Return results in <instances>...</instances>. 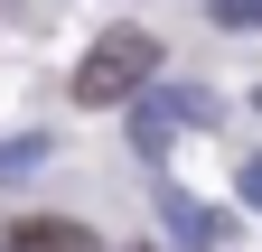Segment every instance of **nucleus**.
<instances>
[{"label":"nucleus","instance_id":"f257e3e1","mask_svg":"<svg viewBox=\"0 0 262 252\" xmlns=\"http://www.w3.org/2000/svg\"><path fill=\"white\" fill-rule=\"evenodd\" d=\"M159 75V38L150 28H103V38L84 47V66H75V103H131V93H150Z\"/></svg>","mask_w":262,"mask_h":252},{"label":"nucleus","instance_id":"7ed1b4c3","mask_svg":"<svg viewBox=\"0 0 262 252\" xmlns=\"http://www.w3.org/2000/svg\"><path fill=\"white\" fill-rule=\"evenodd\" d=\"M0 252H94L84 224H56V215H38V224H10L0 234Z\"/></svg>","mask_w":262,"mask_h":252},{"label":"nucleus","instance_id":"423d86ee","mask_svg":"<svg viewBox=\"0 0 262 252\" xmlns=\"http://www.w3.org/2000/svg\"><path fill=\"white\" fill-rule=\"evenodd\" d=\"M206 10H215L225 28H262V0H206Z\"/></svg>","mask_w":262,"mask_h":252},{"label":"nucleus","instance_id":"f03ea898","mask_svg":"<svg viewBox=\"0 0 262 252\" xmlns=\"http://www.w3.org/2000/svg\"><path fill=\"white\" fill-rule=\"evenodd\" d=\"M206 112H215V93H196V84L141 93V112H131V149H141V159H169V121H206Z\"/></svg>","mask_w":262,"mask_h":252},{"label":"nucleus","instance_id":"39448f33","mask_svg":"<svg viewBox=\"0 0 262 252\" xmlns=\"http://www.w3.org/2000/svg\"><path fill=\"white\" fill-rule=\"evenodd\" d=\"M47 159V140H0V178H19V168H38Z\"/></svg>","mask_w":262,"mask_h":252},{"label":"nucleus","instance_id":"20e7f679","mask_svg":"<svg viewBox=\"0 0 262 252\" xmlns=\"http://www.w3.org/2000/svg\"><path fill=\"white\" fill-rule=\"evenodd\" d=\"M159 215H169V234H178L187 252H206V243H215V215L196 206V196H159Z\"/></svg>","mask_w":262,"mask_h":252},{"label":"nucleus","instance_id":"0eeeda50","mask_svg":"<svg viewBox=\"0 0 262 252\" xmlns=\"http://www.w3.org/2000/svg\"><path fill=\"white\" fill-rule=\"evenodd\" d=\"M244 206H262V159H244Z\"/></svg>","mask_w":262,"mask_h":252}]
</instances>
